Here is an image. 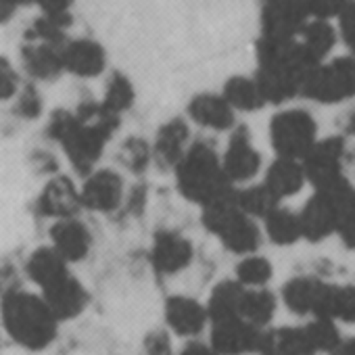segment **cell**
I'll return each instance as SVG.
<instances>
[{
	"label": "cell",
	"mask_w": 355,
	"mask_h": 355,
	"mask_svg": "<svg viewBox=\"0 0 355 355\" xmlns=\"http://www.w3.org/2000/svg\"><path fill=\"white\" fill-rule=\"evenodd\" d=\"M117 123L119 117L109 113L103 105L84 103L78 107V113L57 111L51 117L49 134L63 144L69 161L86 173L101 159Z\"/></svg>",
	"instance_id": "obj_1"
},
{
	"label": "cell",
	"mask_w": 355,
	"mask_h": 355,
	"mask_svg": "<svg viewBox=\"0 0 355 355\" xmlns=\"http://www.w3.org/2000/svg\"><path fill=\"white\" fill-rule=\"evenodd\" d=\"M180 193L201 207L232 193V182L224 171V163L207 142H195L175 167Z\"/></svg>",
	"instance_id": "obj_2"
},
{
	"label": "cell",
	"mask_w": 355,
	"mask_h": 355,
	"mask_svg": "<svg viewBox=\"0 0 355 355\" xmlns=\"http://www.w3.org/2000/svg\"><path fill=\"white\" fill-rule=\"evenodd\" d=\"M3 320L7 332L26 349H44L57 334V315L42 297L13 291L5 297Z\"/></svg>",
	"instance_id": "obj_3"
},
{
	"label": "cell",
	"mask_w": 355,
	"mask_h": 355,
	"mask_svg": "<svg viewBox=\"0 0 355 355\" xmlns=\"http://www.w3.org/2000/svg\"><path fill=\"white\" fill-rule=\"evenodd\" d=\"M303 96L334 105L355 96V57H338L318 65L305 80Z\"/></svg>",
	"instance_id": "obj_4"
},
{
	"label": "cell",
	"mask_w": 355,
	"mask_h": 355,
	"mask_svg": "<svg viewBox=\"0 0 355 355\" xmlns=\"http://www.w3.org/2000/svg\"><path fill=\"white\" fill-rule=\"evenodd\" d=\"M270 136L278 157L303 161L318 142V128L307 111L288 109L272 119Z\"/></svg>",
	"instance_id": "obj_5"
},
{
	"label": "cell",
	"mask_w": 355,
	"mask_h": 355,
	"mask_svg": "<svg viewBox=\"0 0 355 355\" xmlns=\"http://www.w3.org/2000/svg\"><path fill=\"white\" fill-rule=\"evenodd\" d=\"M343 157H345V142L343 138H326L318 140L315 146L307 153L301 161L305 167L307 180L313 184L315 191L326 189L343 180Z\"/></svg>",
	"instance_id": "obj_6"
},
{
	"label": "cell",
	"mask_w": 355,
	"mask_h": 355,
	"mask_svg": "<svg viewBox=\"0 0 355 355\" xmlns=\"http://www.w3.org/2000/svg\"><path fill=\"white\" fill-rule=\"evenodd\" d=\"M263 330L243 318H230L211 324V347L220 355H245L259 351Z\"/></svg>",
	"instance_id": "obj_7"
},
{
	"label": "cell",
	"mask_w": 355,
	"mask_h": 355,
	"mask_svg": "<svg viewBox=\"0 0 355 355\" xmlns=\"http://www.w3.org/2000/svg\"><path fill=\"white\" fill-rule=\"evenodd\" d=\"M222 163H224V171L228 175V180L232 184L249 182L251 178L257 175V171L261 167V157H259L257 148L253 146L245 128H239L232 134L228 148L222 157Z\"/></svg>",
	"instance_id": "obj_8"
},
{
	"label": "cell",
	"mask_w": 355,
	"mask_h": 355,
	"mask_svg": "<svg viewBox=\"0 0 355 355\" xmlns=\"http://www.w3.org/2000/svg\"><path fill=\"white\" fill-rule=\"evenodd\" d=\"M80 193L84 207L94 211H113L119 207L123 199V182L115 171L101 169L88 175V180L84 182V189Z\"/></svg>",
	"instance_id": "obj_9"
},
{
	"label": "cell",
	"mask_w": 355,
	"mask_h": 355,
	"mask_svg": "<svg viewBox=\"0 0 355 355\" xmlns=\"http://www.w3.org/2000/svg\"><path fill=\"white\" fill-rule=\"evenodd\" d=\"M153 266L159 274L182 272L193 259V245L178 232H159L153 245Z\"/></svg>",
	"instance_id": "obj_10"
},
{
	"label": "cell",
	"mask_w": 355,
	"mask_h": 355,
	"mask_svg": "<svg viewBox=\"0 0 355 355\" xmlns=\"http://www.w3.org/2000/svg\"><path fill=\"white\" fill-rule=\"evenodd\" d=\"M38 207L44 216H51V218H57L59 220H69L73 218L80 207H84L82 203V193L76 191L73 182L69 178H55L51 180L42 195H40V201H38Z\"/></svg>",
	"instance_id": "obj_11"
},
{
	"label": "cell",
	"mask_w": 355,
	"mask_h": 355,
	"mask_svg": "<svg viewBox=\"0 0 355 355\" xmlns=\"http://www.w3.org/2000/svg\"><path fill=\"white\" fill-rule=\"evenodd\" d=\"M107 57L98 42L80 38L63 46V67L65 71L80 78H94L105 69Z\"/></svg>",
	"instance_id": "obj_12"
},
{
	"label": "cell",
	"mask_w": 355,
	"mask_h": 355,
	"mask_svg": "<svg viewBox=\"0 0 355 355\" xmlns=\"http://www.w3.org/2000/svg\"><path fill=\"white\" fill-rule=\"evenodd\" d=\"M328 291V282H322L318 278H309V276H301L291 280L284 286V303L291 311L299 313V315H313L318 318L322 311V303Z\"/></svg>",
	"instance_id": "obj_13"
},
{
	"label": "cell",
	"mask_w": 355,
	"mask_h": 355,
	"mask_svg": "<svg viewBox=\"0 0 355 355\" xmlns=\"http://www.w3.org/2000/svg\"><path fill=\"white\" fill-rule=\"evenodd\" d=\"M165 320L169 328L178 334L195 336L203 330V326L209 320L207 307H203L199 301L191 297H169L165 303Z\"/></svg>",
	"instance_id": "obj_14"
},
{
	"label": "cell",
	"mask_w": 355,
	"mask_h": 355,
	"mask_svg": "<svg viewBox=\"0 0 355 355\" xmlns=\"http://www.w3.org/2000/svg\"><path fill=\"white\" fill-rule=\"evenodd\" d=\"M42 299L49 303V307L53 309V313L57 315L59 322L76 318L78 313H82V309L86 307V301H88L84 286L71 274L63 276L59 282L44 288Z\"/></svg>",
	"instance_id": "obj_15"
},
{
	"label": "cell",
	"mask_w": 355,
	"mask_h": 355,
	"mask_svg": "<svg viewBox=\"0 0 355 355\" xmlns=\"http://www.w3.org/2000/svg\"><path fill=\"white\" fill-rule=\"evenodd\" d=\"M51 239H53V249L67 263L84 259L88 255L90 243H92L88 228L82 222H78L76 218L59 220L51 230Z\"/></svg>",
	"instance_id": "obj_16"
},
{
	"label": "cell",
	"mask_w": 355,
	"mask_h": 355,
	"mask_svg": "<svg viewBox=\"0 0 355 355\" xmlns=\"http://www.w3.org/2000/svg\"><path fill=\"white\" fill-rule=\"evenodd\" d=\"M26 71L36 80H55L63 67V49L44 42H26L21 51Z\"/></svg>",
	"instance_id": "obj_17"
},
{
	"label": "cell",
	"mask_w": 355,
	"mask_h": 355,
	"mask_svg": "<svg viewBox=\"0 0 355 355\" xmlns=\"http://www.w3.org/2000/svg\"><path fill=\"white\" fill-rule=\"evenodd\" d=\"M259 353L261 355H313L305 326L301 328L282 326V328L263 330Z\"/></svg>",
	"instance_id": "obj_18"
},
{
	"label": "cell",
	"mask_w": 355,
	"mask_h": 355,
	"mask_svg": "<svg viewBox=\"0 0 355 355\" xmlns=\"http://www.w3.org/2000/svg\"><path fill=\"white\" fill-rule=\"evenodd\" d=\"M307 175H305V167L301 161L297 159H286V157H278L268 173L263 184L278 197V199H286L293 197L301 191V187L305 184Z\"/></svg>",
	"instance_id": "obj_19"
},
{
	"label": "cell",
	"mask_w": 355,
	"mask_h": 355,
	"mask_svg": "<svg viewBox=\"0 0 355 355\" xmlns=\"http://www.w3.org/2000/svg\"><path fill=\"white\" fill-rule=\"evenodd\" d=\"M191 117L211 130H228L234 123V109L224 96L218 94H199L189 105Z\"/></svg>",
	"instance_id": "obj_20"
},
{
	"label": "cell",
	"mask_w": 355,
	"mask_h": 355,
	"mask_svg": "<svg viewBox=\"0 0 355 355\" xmlns=\"http://www.w3.org/2000/svg\"><path fill=\"white\" fill-rule=\"evenodd\" d=\"M187 142H189V128L182 119H171L167 121L159 134H157V142H155V157L161 165L165 167H178V163L182 161V157L187 155Z\"/></svg>",
	"instance_id": "obj_21"
},
{
	"label": "cell",
	"mask_w": 355,
	"mask_h": 355,
	"mask_svg": "<svg viewBox=\"0 0 355 355\" xmlns=\"http://www.w3.org/2000/svg\"><path fill=\"white\" fill-rule=\"evenodd\" d=\"M218 236L226 245V249H230L232 253H239V255L253 253L261 243V232H259L255 220L245 214H239Z\"/></svg>",
	"instance_id": "obj_22"
},
{
	"label": "cell",
	"mask_w": 355,
	"mask_h": 355,
	"mask_svg": "<svg viewBox=\"0 0 355 355\" xmlns=\"http://www.w3.org/2000/svg\"><path fill=\"white\" fill-rule=\"evenodd\" d=\"M245 286L239 280H226L220 282L207 301V313L211 324L230 320V318H241V301H243Z\"/></svg>",
	"instance_id": "obj_23"
},
{
	"label": "cell",
	"mask_w": 355,
	"mask_h": 355,
	"mask_svg": "<svg viewBox=\"0 0 355 355\" xmlns=\"http://www.w3.org/2000/svg\"><path fill=\"white\" fill-rule=\"evenodd\" d=\"M28 274L44 291V288L53 286L55 282H59L63 276H67L69 270H67V261L53 247H46V249H38L30 257Z\"/></svg>",
	"instance_id": "obj_24"
},
{
	"label": "cell",
	"mask_w": 355,
	"mask_h": 355,
	"mask_svg": "<svg viewBox=\"0 0 355 355\" xmlns=\"http://www.w3.org/2000/svg\"><path fill=\"white\" fill-rule=\"evenodd\" d=\"M222 96L230 103L232 109L239 111H257L266 105V98L255 78H243V76L230 78L224 86Z\"/></svg>",
	"instance_id": "obj_25"
},
{
	"label": "cell",
	"mask_w": 355,
	"mask_h": 355,
	"mask_svg": "<svg viewBox=\"0 0 355 355\" xmlns=\"http://www.w3.org/2000/svg\"><path fill=\"white\" fill-rule=\"evenodd\" d=\"M297 36L303 42V46L307 49V53L318 63H322L328 57V53L334 49V44H336V32H334V28L328 21H322V19L307 21Z\"/></svg>",
	"instance_id": "obj_26"
},
{
	"label": "cell",
	"mask_w": 355,
	"mask_h": 355,
	"mask_svg": "<svg viewBox=\"0 0 355 355\" xmlns=\"http://www.w3.org/2000/svg\"><path fill=\"white\" fill-rule=\"evenodd\" d=\"M276 311V297L266 288H245L241 301V318L249 324L263 328Z\"/></svg>",
	"instance_id": "obj_27"
},
{
	"label": "cell",
	"mask_w": 355,
	"mask_h": 355,
	"mask_svg": "<svg viewBox=\"0 0 355 355\" xmlns=\"http://www.w3.org/2000/svg\"><path fill=\"white\" fill-rule=\"evenodd\" d=\"M318 318H328L334 322H355V286H336L328 284L322 311Z\"/></svg>",
	"instance_id": "obj_28"
},
{
	"label": "cell",
	"mask_w": 355,
	"mask_h": 355,
	"mask_svg": "<svg viewBox=\"0 0 355 355\" xmlns=\"http://www.w3.org/2000/svg\"><path fill=\"white\" fill-rule=\"evenodd\" d=\"M236 199H239V207L243 209L245 216L261 218V220L272 216L278 209V203H280V199L266 184L249 187V189L236 193Z\"/></svg>",
	"instance_id": "obj_29"
},
{
	"label": "cell",
	"mask_w": 355,
	"mask_h": 355,
	"mask_svg": "<svg viewBox=\"0 0 355 355\" xmlns=\"http://www.w3.org/2000/svg\"><path fill=\"white\" fill-rule=\"evenodd\" d=\"M266 232L278 245H293L303 239V226L299 214L278 207L272 216L266 218Z\"/></svg>",
	"instance_id": "obj_30"
},
{
	"label": "cell",
	"mask_w": 355,
	"mask_h": 355,
	"mask_svg": "<svg viewBox=\"0 0 355 355\" xmlns=\"http://www.w3.org/2000/svg\"><path fill=\"white\" fill-rule=\"evenodd\" d=\"M239 214H243V209L239 207L236 193L232 191V193L203 205V224L209 232L220 234Z\"/></svg>",
	"instance_id": "obj_31"
},
{
	"label": "cell",
	"mask_w": 355,
	"mask_h": 355,
	"mask_svg": "<svg viewBox=\"0 0 355 355\" xmlns=\"http://www.w3.org/2000/svg\"><path fill=\"white\" fill-rule=\"evenodd\" d=\"M305 332H307V338H309V345H311L313 353L315 351L334 353L338 349V345L343 343L340 340V332L336 328V322L328 320V318H313L305 326Z\"/></svg>",
	"instance_id": "obj_32"
},
{
	"label": "cell",
	"mask_w": 355,
	"mask_h": 355,
	"mask_svg": "<svg viewBox=\"0 0 355 355\" xmlns=\"http://www.w3.org/2000/svg\"><path fill=\"white\" fill-rule=\"evenodd\" d=\"M134 103V88L130 84V80L121 73H113L109 84H107V92H105V101L101 103L109 113L113 115H121L125 109H130Z\"/></svg>",
	"instance_id": "obj_33"
},
{
	"label": "cell",
	"mask_w": 355,
	"mask_h": 355,
	"mask_svg": "<svg viewBox=\"0 0 355 355\" xmlns=\"http://www.w3.org/2000/svg\"><path fill=\"white\" fill-rule=\"evenodd\" d=\"M272 278V266L266 257L247 255L236 268V280L245 288H263Z\"/></svg>",
	"instance_id": "obj_34"
},
{
	"label": "cell",
	"mask_w": 355,
	"mask_h": 355,
	"mask_svg": "<svg viewBox=\"0 0 355 355\" xmlns=\"http://www.w3.org/2000/svg\"><path fill=\"white\" fill-rule=\"evenodd\" d=\"M148 161V148L142 140L132 138L125 142L123 146V163L132 169V171H140Z\"/></svg>",
	"instance_id": "obj_35"
},
{
	"label": "cell",
	"mask_w": 355,
	"mask_h": 355,
	"mask_svg": "<svg viewBox=\"0 0 355 355\" xmlns=\"http://www.w3.org/2000/svg\"><path fill=\"white\" fill-rule=\"evenodd\" d=\"M338 32H340L343 42L347 44V49L355 57V3H353V0L338 15Z\"/></svg>",
	"instance_id": "obj_36"
},
{
	"label": "cell",
	"mask_w": 355,
	"mask_h": 355,
	"mask_svg": "<svg viewBox=\"0 0 355 355\" xmlns=\"http://www.w3.org/2000/svg\"><path fill=\"white\" fill-rule=\"evenodd\" d=\"M36 3H38L40 9L44 11V17L63 21L65 26L71 24L69 9H71V5H73V0H36Z\"/></svg>",
	"instance_id": "obj_37"
},
{
	"label": "cell",
	"mask_w": 355,
	"mask_h": 355,
	"mask_svg": "<svg viewBox=\"0 0 355 355\" xmlns=\"http://www.w3.org/2000/svg\"><path fill=\"white\" fill-rule=\"evenodd\" d=\"M40 109H42V101H40L38 92L34 88H26L24 94H21V98H19V103H17L19 115H24V117H36V115H40Z\"/></svg>",
	"instance_id": "obj_38"
},
{
	"label": "cell",
	"mask_w": 355,
	"mask_h": 355,
	"mask_svg": "<svg viewBox=\"0 0 355 355\" xmlns=\"http://www.w3.org/2000/svg\"><path fill=\"white\" fill-rule=\"evenodd\" d=\"M146 351L148 355H171V345L165 332H153L146 338Z\"/></svg>",
	"instance_id": "obj_39"
},
{
	"label": "cell",
	"mask_w": 355,
	"mask_h": 355,
	"mask_svg": "<svg viewBox=\"0 0 355 355\" xmlns=\"http://www.w3.org/2000/svg\"><path fill=\"white\" fill-rule=\"evenodd\" d=\"M17 90V76L9 61L3 59V98H11Z\"/></svg>",
	"instance_id": "obj_40"
},
{
	"label": "cell",
	"mask_w": 355,
	"mask_h": 355,
	"mask_svg": "<svg viewBox=\"0 0 355 355\" xmlns=\"http://www.w3.org/2000/svg\"><path fill=\"white\" fill-rule=\"evenodd\" d=\"M340 239H343V243L349 247V249H355V214L343 224V228H340Z\"/></svg>",
	"instance_id": "obj_41"
},
{
	"label": "cell",
	"mask_w": 355,
	"mask_h": 355,
	"mask_svg": "<svg viewBox=\"0 0 355 355\" xmlns=\"http://www.w3.org/2000/svg\"><path fill=\"white\" fill-rule=\"evenodd\" d=\"M180 355H220L214 347H207V345H201V343H195V345H189Z\"/></svg>",
	"instance_id": "obj_42"
},
{
	"label": "cell",
	"mask_w": 355,
	"mask_h": 355,
	"mask_svg": "<svg viewBox=\"0 0 355 355\" xmlns=\"http://www.w3.org/2000/svg\"><path fill=\"white\" fill-rule=\"evenodd\" d=\"M32 3V0H3V21L9 19V13L13 15V11L21 5H28Z\"/></svg>",
	"instance_id": "obj_43"
},
{
	"label": "cell",
	"mask_w": 355,
	"mask_h": 355,
	"mask_svg": "<svg viewBox=\"0 0 355 355\" xmlns=\"http://www.w3.org/2000/svg\"><path fill=\"white\" fill-rule=\"evenodd\" d=\"M332 355H355V338L343 340V343L338 345V349H336Z\"/></svg>",
	"instance_id": "obj_44"
}]
</instances>
